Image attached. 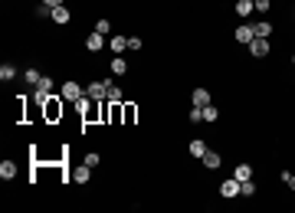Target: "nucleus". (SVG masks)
Listing matches in <instances>:
<instances>
[{"label":"nucleus","instance_id":"f03ea898","mask_svg":"<svg viewBox=\"0 0 295 213\" xmlns=\"http://www.w3.org/2000/svg\"><path fill=\"white\" fill-rule=\"evenodd\" d=\"M109 82L112 79H95V82H89V99H95V102H105L109 99Z\"/></svg>","mask_w":295,"mask_h":213},{"label":"nucleus","instance_id":"9d476101","mask_svg":"<svg viewBox=\"0 0 295 213\" xmlns=\"http://www.w3.org/2000/svg\"><path fill=\"white\" fill-rule=\"evenodd\" d=\"M102 46H105V36L92 30V33H89V36H86V49H92V53H99Z\"/></svg>","mask_w":295,"mask_h":213},{"label":"nucleus","instance_id":"a878e982","mask_svg":"<svg viewBox=\"0 0 295 213\" xmlns=\"http://www.w3.org/2000/svg\"><path fill=\"white\" fill-rule=\"evenodd\" d=\"M187 118H190V125H200V121H203V108L190 105V115H187Z\"/></svg>","mask_w":295,"mask_h":213},{"label":"nucleus","instance_id":"6ab92c4d","mask_svg":"<svg viewBox=\"0 0 295 213\" xmlns=\"http://www.w3.org/2000/svg\"><path fill=\"white\" fill-rule=\"evenodd\" d=\"M253 30H256V36H263V40H269V36H272V26H269V20H259V23L253 26Z\"/></svg>","mask_w":295,"mask_h":213},{"label":"nucleus","instance_id":"2eb2a0df","mask_svg":"<svg viewBox=\"0 0 295 213\" xmlns=\"http://www.w3.org/2000/svg\"><path fill=\"white\" fill-rule=\"evenodd\" d=\"M200 161H203V167H220V164H223V158H220L217 151H207Z\"/></svg>","mask_w":295,"mask_h":213},{"label":"nucleus","instance_id":"9b49d317","mask_svg":"<svg viewBox=\"0 0 295 213\" xmlns=\"http://www.w3.org/2000/svg\"><path fill=\"white\" fill-rule=\"evenodd\" d=\"M105 105H125V95L115 82H109V99H105Z\"/></svg>","mask_w":295,"mask_h":213},{"label":"nucleus","instance_id":"aec40b11","mask_svg":"<svg viewBox=\"0 0 295 213\" xmlns=\"http://www.w3.org/2000/svg\"><path fill=\"white\" fill-rule=\"evenodd\" d=\"M217 118H220V108H217V105H213V102L203 105V121H217Z\"/></svg>","mask_w":295,"mask_h":213},{"label":"nucleus","instance_id":"c85d7f7f","mask_svg":"<svg viewBox=\"0 0 295 213\" xmlns=\"http://www.w3.org/2000/svg\"><path fill=\"white\" fill-rule=\"evenodd\" d=\"M141 46H145V43H141V36H128V49H132V53H138Z\"/></svg>","mask_w":295,"mask_h":213},{"label":"nucleus","instance_id":"412c9836","mask_svg":"<svg viewBox=\"0 0 295 213\" xmlns=\"http://www.w3.org/2000/svg\"><path fill=\"white\" fill-rule=\"evenodd\" d=\"M128 49V36H112V53H125Z\"/></svg>","mask_w":295,"mask_h":213},{"label":"nucleus","instance_id":"39448f33","mask_svg":"<svg viewBox=\"0 0 295 213\" xmlns=\"http://www.w3.org/2000/svg\"><path fill=\"white\" fill-rule=\"evenodd\" d=\"M249 56H256V59H263V56H269V40H263V36H256V40L249 43Z\"/></svg>","mask_w":295,"mask_h":213},{"label":"nucleus","instance_id":"dca6fc26","mask_svg":"<svg viewBox=\"0 0 295 213\" xmlns=\"http://www.w3.org/2000/svg\"><path fill=\"white\" fill-rule=\"evenodd\" d=\"M39 79H43V72H39V69H23V82H26V86L36 89V82H39Z\"/></svg>","mask_w":295,"mask_h":213},{"label":"nucleus","instance_id":"f8f14e48","mask_svg":"<svg viewBox=\"0 0 295 213\" xmlns=\"http://www.w3.org/2000/svg\"><path fill=\"white\" fill-rule=\"evenodd\" d=\"M0 177H3V181H13V177H16V164H13V161H0Z\"/></svg>","mask_w":295,"mask_h":213},{"label":"nucleus","instance_id":"1a4fd4ad","mask_svg":"<svg viewBox=\"0 0 295 213\" xmlns=\"http://www.w3.org/2000/svg\"><path fill=\"white\" fill-rule=\"evenodd\" d=\"M233 177L236 181H249V177H253V164H249V161H240V164L233 167Z\"/></svg>","mask_w":295,"mask_h":213},{"label":"nucleus","instance_id":"6e6552de","mask_svg":"<svg viewBox=\"0 0 295 213\" xmlns=\"http://www.w3.org/2000/svg\"><path fill=\"white\" fill-rule=\"evenodd\" d=\"M210 102H213V99H210L207 89H194V92H190V105H197V108H203V105H210Z\"/></svg>","mask_w":295,"mask_h":213},{"label":"nucleus","instance_id":"5701e85b","mask_svg":"<svg viewBox=\"0 0 295 213\" xmlns=\"http://www.w3.org/2000/svg\"><path fill=\"white\" fill-rule=\"evenodd\" d=\"M92 30H95V33H102V36H109V33H112V23L105 20V16H102V20H95V26H92Z\"/></svg>","mask_w":295,"mask_h":213},{"label":"nucleus","instance_id":"a211bd4d","mask_svg":"<svg viewBox=\"0 0 295 213\" xmlns=\"http://www.w3.org/2000/svg\"><path fill=\"white\" fill-rule=\"evenodd\" d=\"M0 79H3V82H13L16 79V66L3 63V66H0Z\"/></svg>","mask_w":295,"mask_h":213},{"label":"nucleus","instance_id":"0eeeda50","mask_svg":"<svg viewBox=\"0 0 295 213\" xmlns=\"http://www.w3.org/2000/svg\"><path fill=\"white\" fill-rule=\"evenodd\" d=\"M49 20H53L56 26H66V23L72 20V13H69V7L62 3V7H53V16H49Z\"/></svg>","mask_w":295,"mask_h":213},{"label":"nucleus","instance_id":"ddd939ff","mask_svg":"<svg viewBox=\"0 0 295 213\" xmlns=\"http://www.w3.org/2000/svg\"><path fill=\"white\" fill-rule=\"evenodd\" d=\"M128 72V59L125 56H112V76H125Z\"/></svg>","mask_w":295,"mask_h":213},{"label":"nucleus","instance_id":"20e7f679","mask_svg":"<svg viewBox=\"0 0 295 213\" xmlns=\"http://www.w3.org/2000/svg\"><path fill=\"white\" fill-rule=\"evenodd\" d=\"M220 197H223V200H233V197H240V181H236V177L223 181V184H220Z\"/></svg>","mask_w":295,"mask_h":213},{"label":"nucleus","instance_id":"cd10ccee","mask_svg":"<svg viewBox=\"0 0 295 213\" xmlns=\"http://www.w3.org/2000/svg\"><path fill=\"white\" fill-rule=\"evenodd\" d=\"M36 16H39V20H46V16H53V7H46V3H39V7H36Z\"/></svg>","mask_w":295,"mask_h":213},{"label":"nucleus","instance_id":"c756f323","mask_svg":"<svg viewBox=\"0 0 295 213\" xmlns=\"http://www.w3.org/2000/svg\"><path fill=\"white\" fill-rule=\"evenodd\" d=\"M253 3H256L259 13H269V0H253Z\"/></svg>","mask_w":295,"mask_h":213},{"label":"nucleus","instance_id":"473e14b6","mask_svg":"<svg viewBox=\"0 0 295 213\" xmlns=\"http://www.w3.org/2000/svg\"><path fill=\"white\" fill-rule=\"evenodd\" d=\"M292 66H295V56H292Z\"/></svg>","mask_w":295,"mask_h":213},{"label":"nucleus","instance_id":"2f4dec72","mask_svg":"<svg viewBox=\"0 0 295 213\" xmlns=\"http://www.w3.org/2000/svg\"><path fill=\"white\" fill-rule=\"evenodd\" d=\"M289 187H292V190H295V174H292V177H289Z\"/></svg>","mask_w":295,"mask_h":213},{"label":"nucleus","instance_id":"4468645a","mask_svg":"<svg viewBox=\"0 0 295 213\" xmlns=\"http://www.w3.org/2000/svg\"><path fill=\"white\" fill-rule=\"evenodd\" d=\"M207 141H200V138H194V141H190V158H203V154H207Z\"/></svg>","mask_w":295,"mask_h":213},{"label":"nucleus","instance_id":"b1692460","mask_svg":"<svg viewBox=\"0 0 295 213\" xmlns=\"http://www.w3.org/2000/svg\"><path fill=\"white\" fill-rule=\"evenodd\" d=\"M240 194H243V197H253V194H256V184H253V177H249V181H240Z\"/></svg>","mask_w":295,"mask_h":213},{"label":"nucleus","instance_id":"4be33fe9","mask_svg":"<svg viewBox=\"0 0 295 213\" xmlns=\"http://www.w3.org/2000/svg\"><path fill=\"white\" fill-rule=\"evenodd\" d=\"M36 89H39V92H49V95H53V89H56V82H53V76H43V79H39V82H36Z\"/></svg>","mask_w":295,"mask_h":213},{"label":"nucleus","instance_id":"f257e3e1","mask_svg":"<svg viewBox=\"0 0 295 213\" xmlns=\"http://www.w3.org/2000/svg\"><path fill=\"white\" fill-rule=\"evenodd\" d=\"M59 95H62V99H66V102H69V105H72V102H79V99H82V95H86V89L79 86L76 79H69V82H62Z\"/></svg>","mask_w":295,"mask_h":213},{"label":"nucleus","instance_id":"7ed1b4c3","mask_svg":"<svg viewBox=\"0 0 295 213\" xmlns=\"http://www.w3.org/2000/svg\"><path fill=\"white\" fill-rule=\"evenodd\" d=\"M69 177H72V184H89V181H92V167L82 161V164H76L69 171Z\"/></svg>","mask_w":295,"mask_h":213},{"label":"nucleus","instance_id":"f3484780","mask_svg":"<svg viewBox=\"0 0 295 213\" xmlns=\"http://www.w3.org/2000/svg\"><path fill=\"white\" fill-rule=\"evenodd\" d=\"M253 10H256V3H253V0H236V13H240V16H249Z\"/></svg>","mask_w":295,"mask_h":213},{"label":"nucleus","instance_id":"423d86ee","mask_svg":"<svg viewBox=\"0 0 295 213\" xmlns=\"http://www.w3.org/2000/svg\"><path fill=\"white\" fill-rule=\"evenodd\" d=\"M233 36H236V43H243V46H249V43L256 40V30L243 23V26H236V33H233Z\"/></svg>","mask_w":295,"mask_h":213},{"label":"nucleus","instance_id":"393cba45","mask_svg":"<svg viewBox=\"0 0 295 213\" xmlns=\"http://www.w3.org/2000/svg\"><path fill=\"white\" fill-rule=\"evenodd\" d=\"M49 99H53L49 92H39V89H33V105H46Z\"/></svg>","mask_w":295,"mask_h":213},{"label":"nucleus","instance_id":"bb28decb","mask_svg":"<svg viewBox=\"0 0 295 213\" xmlns=\"http://www.w3.org/2000/svg\"><path fill=\"white\" fill-rule=\"evenodd\" d=\"M82 161H86V164H89V167H92V171H95V167L102 164V154H95V151H89V154H86V158H82Z\"/></svg>","mask_w":295,"mask_h":213},{"label":"nucleus","instance_id":"7c9ffc66","mask_svg":"<svg viewBox=\"0 0 295 213\" xmlns=\"http://www.w3.org/2000/svg\"><path fill=\"white\" fill-rule=\"evenodd\" d=\"M39 3H46V7H62V0H39Z\"/></svg>","mask_w":295,"mask_h":213}]
</instances>
